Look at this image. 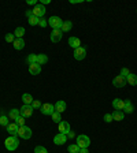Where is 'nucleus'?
<instances>
[{
  "label": "nucleus",
  "mask_w": 137,
  "mask_h": 153,
  "mask_svg": "<svg viewBox=\"0 0 137 153\" xmlns=\"http://www.w3.org/2000/svg\"><path fill=\"white\" fill-rule=\"evenodd\" d=\"M4 145H6V149L7 150H15L16 148L19 146V140L16 135H10L4 141Z\"/></svg>",
  "instance_id": "obj_1"
},
{
  "label": "nucleus",
  "mask_w": 137,
  "mask_h": 153,
  "mask_svg": "<svg viewBox=\"0 0 137 153\" xmlns=\"http://www.w3.org/2000/svg\"><path fill=\"white\" fill-rule=\"evenodd\" d=\"M77 145L80 146V149H85V148H88L91 145V140H89L88 135L81 134V135L77 137Z\"/></svg>",
  "instance_id": "obj_2"
},
{
  "label": "nucleus",
  "mask_w": 137,
  "mask_h": 153,
  "mask_svg": "<svg viewBox=\"0 0 137 153\" xmlns=\"http://www.w3.org/2000/svg\"><path fill=\"white\" fill-rule=\"evenodd\" d=\"M18 137L22 138V140H29L32 138V130H30V127L28 126H22L18 129Z\"/></svg>",
  "instance_id": "obj_3"
},
{
  "label": "nucleus",
  "mask_w": 137,
  "mask_h": 153,
  "mask_svg": "<svg viewBox=\"0 0 137 153\" xmlns=\"http://www.w3.org/2000/svg\"><path fill=\"white\" fill-rule=\"evenodd\" d=\"M48 25L52 27L54 30H55V29H60V27H62V25H63V21L60 19L59 16L54 15V16H51V18L48 19Z\"/></svg>",
  "instance_id": "obj_4"
},
{
  "label": "nucleus",
  "mask_w": 137,
  "mask_h": 153,
  "mask_svg": "<svg viewBox=\"0 0 137 153\" xmlns=\"http://www.w3.org/2000/svg\"><path fill=\"white\" fill-rule=\"evenodd\" d=\"M19 114H21V116H23V118L32 116V114H33V107H32V104H23L22 107L19 108Z\"/></svg>",
  "instance_id": "obj_5"
},
{
  "label": "nucleus",
  "mask_w": 137,
  "mask_h": 153,
  "mask_svg": "<svg viewBox=\"0 0 137 153\" xmlns=\"http://www.w3.org/2000/svg\"><path fill=\"white\" fill-rule=\"evenodd\" d=\"M40 109H41V114L42 115H47V116H51V115L55 112V107H54L52 104H49V103H47V104H42Z\"/></svg>",
  "instance_id": "obj_6"
},
{
  "label": "nucleus",
  "mask_w": 137,
  "mask_h": 153,
  "mask_svg": "<svg viewBox=\"0 0 137 153\" xmlns=\"http://www.w3.org/2000/svg\"><path fill=\"white\" fill-rule=\"evenodd\" d=\"M74 59L75 60H82V59H85V56H86V49L84 48V47H80V48H75L74 49Z\"/></svg>",
  "instance_id": "obj_7"
},
{
  "label": "nucleus",
  "mask_w": 137,
  "mask_h": 153,
  "mask_svg": "<svg viewBox=\"0 0 137 153\" xmlns=\"http://www.w3.org/2000/svg\"><path fill=\"white\" fill-rule=\"evenodd\" d=\"M33 15L37 16V18H42L44 16V14H45V6H42V4H37V6H34V8H33Z\"/></svg>",
  "instance_id": "obj_8"
},
{
  "label": "nucleus",
  "mask_w": 137,
  "mask_h": 153,
  "mask_svg": "<svg viewBox=\"0 0 137 153\" xmlns=\"http://www.w3.org/2000/svg\"><path fill=\"white\" fill-rule=\"evenodd\" d=\"M112 85H114L115 88H124L125 85H126V79H125L122 75H117V77L112 79Z\"/></svg>",
  "instance_id": "obj_9"
},
{
  "label": "nucleus",
  "mask_w": 137,
  "mask_h": 153,
  "mask_svg": "<svg viewBox=\"0 0 137 153\" xmlns=\"http://www.w3.org/2000/svg\"><path fill=\"white\" fill-rule=\"evenodd\" d=\"M62 36H63V33L60 29H55L52 30V33H51V41L52 42H59L60 40H62Z\"/></svg>",
  "instance_id": "obj_10"
},
{
  "label": "nucleus",
  "mask_w": 137,
  "mask_h": 153,
  "mask_svg": "<svg viewBox=\"0 0 137 153\" xmlns=\"http://www.w3.org/2000/svg\"><path fill=\"white\" fill-rule=\"evenodd\" d=\"M18 129H19V126H18L15 122H11V123L7 126V131H8L10 135H16V137H18Z\"/></svg>",
  "instance_id": "obj_11"
},
{
  "label": "nucleus",
  "mask_w": 137,
  "mask_h": 153,
  "mask_svg": "<svg viewBox=\"0 0 137 153\" xmlns=\"http://www.w3.org/2000/svg\"><path fill=\"white\" fill-rule=\"evenodd\" d=\"M65 142H67V135H66V134L59 133L54 137V143H56V145H63Z\"/></svg>",
  "instance_id": "obj_12"
},
{
  "label": "nucleus",
  "mask_w": 137,
  "mask_h": 153,
  "mask_svg": "<svg viewBox=\"0 0 137 153\" xmlns=\"http://www.w3.org/2000/svg\"><path fill=\"white\" fill-rule=\"evenodd\" d=\"M59 131H60V134H66L67 135L68 133H70V124H68V122H60L59 123Z\"/></svg>",
  "instance_id": "obj_13"
},
{
  "label": "nucleus",
  "mask_w": 137,
  "mask_h": 153,
  "mask_svg": "<svg viewBox=\"0 0 137 153\" xmlns=\"http://www.w3.org/2000/svg\"><path fill=\"white\" fill-rule=\"evenodd\" d=\"M68 47H71V48H80L81 47V40L78 37H70L68 38Z\"/></svg>",
  "instance_id": "obj_14"
},
{
  "label": "nucleus",
  "mask_w": 137,
  "mask_h": 153,
  "mask_svg": "<svg viewBox=\"0 0 137 153\" xmlns=\"http://www.w3.org/2000/svg\"><path fill=\"white\" fill-rule=\"evenodd\" d=\"M14 45V49H16V51H21V49L25 48V40L23 38H15L13 42Z\"/></svg>",
  "instance_id": "obj_15"
},
{
  "label": "nucleus",
  "mask_w": 137,
  "mask_h": 153,
  "mask_svg": "<svg viewBox=\"0 0 137 153\" xmlns=\"http://www.w3.org/2000/svg\"><path fill=\"white\" fill-rule=\"evenodd\" d=\"M29 72L32 75H39L40 72H41V66L37 64V63H34V64H30L29 66Z\"/></svg>",
  "instance_id": "obj_16"
},
{
  "label": "nucleus",
  "mask_w": 137,
  "mask_h": 153,
  "mask_svg": "<svg viewBox=\"0 0 137 153\" xmlns=\"http://www.w3.org/2000/svg\"><path fill=\"white\" fill-rule=\"evenodd\" d=\"M112 107L115 108V109H119V111H122L125 107V101L121 100V98H115L114 101H112Z\"/></svg>",
  "instance_id": "obj_17"
},
{
  "label": "nucleus",
  "mask_w": 137,
  "mask_h": 153,
  "mask_svg": "<svg viewBox=\"0 0 137 153\" xmlns=\"http://www.w3.org/2000/svg\"><path fill=\"white\" fill-rule=\"evenodd\" d=\"M19 116H21L19 109H16V108H14V109H11V111L8 112V118H10V120H13V122H16V119Z\"/></svg>",
  "instance_id": "obj_18"
},
{
  "label": "nucleus",
  "mask_w": 137,
  "mask_h": 153,
  "mask_svg": "<svg viewBox=\"0 0 137 153\" xmlns=\"http://www.w3.org/2000/svg\"><path fill=\"white\" fill-rule=\"evenodd\" d=\"M134 109L133 104L130 100H125V107H124V114H132Z\"/></svg>",
  "instance_id": "obj_19"
},
{
  "label": "nucleus",
  "mask_w": 137,
  "mask_h": 153,
  "mask_svg": "<svg viewBox=\"0 0 137 153\" xmlns=\"http://www.w3.org/2000/svg\"><path fill=\"white\" fill-rule=\"evenodd\" d=\"M54 107H55V111L59 112V114H62L63 111H66V103H65V101H62V100L58 101Z\"/></svg>",
  "instance_id": "obj_20"
},
{
  "label": "nucleus",
  "mask_w": 137,
  "mask_h": 153,
  "mask_svg": "<svg viewBox=\"0 0 137 153\" xmlns=\"http://www.w3.org/2000/svg\"><path fill=\"white\" fill-rule=\"evenodd\" d=\"M71 27H73L71 21H63V25L60 27V30H62V33H67L71 30Z\"/></svg>",
  "instance_id": "obj_21"
},
{
  "label": "nucleus",
  "mask_w": 137,
  "mask_h": 153,
  "mask_svg": "<svg viewBox=\"0 0 137 153\" xmlns=\"http://www.w3.org/2000/svg\"><path fill=\"white\" fill-rule=\"evenodd\" d=\"M112 119H114V120H117V122H121L122 119H124V111H119V109H115L114 112H112Z\"/></svg>",
  "instance_id": "obj_22"
},
{
  "label": "nucleus",
  "mask_w": 137,
  "mask_h": 153,
  "mask_svg": "<svg viewBox=\"0 0 137 153\" xmlns=\"http://www.w3.org/2000/svg\"><path fill=\"white\" fill-rule=\"evenodd\" d=\"M125 79H126V82H127L129 85H132V86L137 85V75H136V74H132V72H130V74L127 75Z\"/></svg>",
  "instance_id": "obj_23"
},
{
  "label": "nucleus",
  "mask_w": 137,
  "mask_h": 153,
  "mask_svg": "<svg viewBox=\"0 0 137 153\" xmlns=\"http://www.w3.org/2000/svg\"><path fill=\"white\" fill-rule=\"evenodd\" d=\"M47 62H48V56L45 53H39L37 55V64L42 66V64H45Z\"/></svg>",
  "instance_id": "obj_24"
},
{
  "label": "nucleus",
  "mask_w": 137,
  "mask_h": 153,
  "mask_svg": "<svg viewBox=\"0 0 137 153\" xmlns=\"http://www.w3.org/2000/svg\"><path fill=\"white\" fill-rule=\"evenodd\" d=\"M10 118L8 116H6V115H4V112L1 111V116H0V126H8V124H10Z\"/></svg>",
  "instance_id": "obj_25"
},
{
  "label": "nucleus",
  "mask_w": 137,
  "mask_h": 153,
  "mask_svg": "<svg viewBox=\"0 0 137 153\" xmlns=\"http://www.w3.org/2000/svg\"><path fill=\"white\" fill-rule=\"evenodd\" d=\"M33 100L34 98L32 97V95H29V93H23L22 95V101H23V104H32Z\"/></svg>",
  "instance_id": "obj_26"
},
{
  "label": "nucleus",
  "mask_w": 137,
  "mask_h": 153,
  "mask_svg": "<svg viewBox=\"0 0 137 153\" xmlns=\"http://www.w3.org/2000/svg\"><path fill=\"white\" fill-rule=\"evenodd\" d=\"M26 63L28 64H34V63H37V55L36 53H30V55H28L26 58Z\"/></svg>",
  "instance_id": "obj_27"
},
{
  "label": "nucleus",
  "mask_w": 137,
  "mask_h": 153,
  "mask_svg": "<svg viewBox=\"0 0 137 153\" xmlns=\"http://www.w3.org/2000/svg\"><path fill=\"white\" fill-rule=\"evenodd\" d=\"M67 152L68 153H80V146L77 143H71V145H68Z\"/></svg>",
  "instance_id": "obj_28"
},
{
  "label": "nucleus",
  "mask_w": 137,
  "mask_h": 153,
  "mask_svg": "<svg viewBox=\"0 0 137 153\" xmlns=\"http://www.w3.org/2000/svg\"><path fill=\"white\" fill-rule=\"evenodd\" d=\"M23 34H25V27H16L15 32H14V36L16 38H22Z\"/></svg>",
  "instance_id": "obj_29"
},
{
  "label": "nucleus",
  "mask_w": 137,
  "mask_h": 153,
  "mask_svg": "<svg viewBox=\"0 0 137 153\" xmlns=\"http://www.w3.org/2000/svg\"><path fill=\"white\" fill-rule=\"evenodd\" d=\"M51 118H52V120L55 122V123H60V122H62V118H60V114H59V112H54L52 115H51Z\"/></svg>",
  "instance_id": "obj_30"
},
{
  "label": "nucleus",
  "mask_w": 137,
  "mask_h": 153,
  "mask_svg": "<svg viewBox=\"0 0 137 153\" xmlns=\"http://www.w3.org/2000/svg\"><path fill=\"white\" fill-rule=\"evenodd\" d=\"M39 22H40V18H37V16H34V15H33L32 18H29V25L30 26H37Z\"/></svg>",
  "instance_id": "obj_31"
},
{
  "label": "nucleus",
  "mask_w": 137,
  "mask_h": 153,
  "mask_svg": "<svg viewBox=\"0 0 137 153\" xmlns=\"http://www.w3.org/2000/svg\"><path fill=\"white\" fill-rule=\"evenodd\" d=\"M34 153H48V150H47L44 146H40L39 145V146L34 148Z\"/></svg>",
  "instance_id": "obj_32"
},
{
  "label": "nucleus",
  "mask_w": 137,
  "mask_h": 153,
  "mask_svg": "<svg viewBox=\"0 0 137 153\" xmlns=\"http://www.w3.org/2000/svg\"><path fill=\"white\" fill-rule=\"evenodd\" d=\"M14 37H15V36H14L13 33H7V34H6V41L7 42H14V40H15Z\"/></svg>",
  "instance_id": "obj_33"
},
{
  "label": "nucleus",
  "mask_w": 137,
  "mask_h": 153,
  "mask_svg": "<svg viewBox=\"0 0 137 153\" xmlns=\"http://www.w3.org/2000/svg\"><path fill=\"white\" fill-rule=\"evenodd\" d=\"M15 123L18 124V126H19V127L25 126V118H23V116H19V118H18V119H16V122H15Z\"/></svg>",
  "instance_id": "obj_34"
},
{
  "label": "nucleus",
  "mask_w": 137,
  "mask_h": 153,
  "mask_svg": "<svg viewBox=\"0 0 137 153\" xmlns=\"http://www.w3.org/2000/svg\"><path fill=\"white\" fill-rule=\"evenodd\" d=\"M47 25H48V21H47V19H44V18H40L39 26H41V27H47Z\"/></svg>",
  "instance_id": "obj_35"
},
{
  "label": "nucleus",
  "mask_w": 137,
  "mask_h": 153,
  "mask_svg": "<svg viewBox=\"0 0 137 153\" xmlns=\"http://www.w3.org/2000/svg\"><path fill=\"white\" fill-rule=\"evenodd\" d=\"M129 74H130V71H129L127 69H125V67H124V69H121V74H119V75H122L124 78H126Z\"/></svg>",
  "instance_id": "obj_36"
},
{
  "label": "nucleus",
  "mask_w": 137,
  "mask_h": 153,
  "mask_svg": "<svg viewBox=\"0 0 137 153\" xmlns=\"http://www.w3.org/2000/svg\"><path fill=\"white\" fill-rule=\"evenodd\" d=\"M41 103H40L39 100H33V103H32V107H33V109H34V108H41Z\"/></svg>",
  "instance_id": "obj_37"
},
{
  "label": "nucleus",
  "mask_w": 137,
  "mask_h": 153,
  "mask_svg": "<svg viewBox=\"0 0 137 153\" xmlns=\"http://www.w3.org/2000/svg\"><path fill=\"white\" fill-rule=\"evenodd\" d=\"M114 119H112V115L111 114H106L104 115V122H107V123H110V122H112Z\"/></svg>",
  "instance_id": "obj_38"
},
{
  "label": "nucleus",
  "mask_w": 137,
  "mask_h": 153,
  "mask_svg": "<svg viewBox=\"0 0 137 153\" xmlns=\"http://www.w3.org/2000/svg\"><path fill=\"white\" fill-rule=\"evenodd\" d=\"M25 15H26L28 19H29V18H32V16H33V11L32 10H26V11H25Z\"/></svg>",
  "instance_id": "obj_39"
},
{
  "label": "nucleus",
  "mask_w": 137,
  "mask_h": 153,
  "mask_svg": "<svg viewBox=\"0 0 137 153\" xmlns=\"http://www.w3.org/2000/svg\"><path fill=\"white\" fill-rule=\"evenodd\" d=\"M26 3L30 4V6H37V0H28Z\"/></svg>",
  "instance_id": "obj_40"
},
{
  "label": "nucleus",
  "mask_w": 137,
  "mask_h": 153,
  "mask_svg": "<svg viewBox=\"0 0 137 153\" xmlns=\"http://www.w3.org/2000/svg\"><path fill=\"white\" fill-rule=\"evenodd\" d=\"M51 3V0H41V4L42 6H45V4H49Z\"/></svg>",
  "instance_id": "obj_41"
},
{
  "label": "nucleus",
  "mask_w": 137,
  "mask_h": 153,
  "mask_svg": "<svg viewBox=\"0 0 137 153\" xmlns=\"http://www.w3.org/2000/svg\"><path fill=\"white\" fill-rule=\"evenodd\" d=\"M80 153H89L88 152V148H85V149H80Z\"/></svg>",
  "instance_id": "obj_42"
},
{
  "label": "nucleus",
  "mask_w": 137,
  "mask_h": 153,
  "mask_svg": "<svg viewBox=\"0 0 137 153\" xmlns=\"http://www.w3.org/2000/svg\"><path fill=\"white\" fill-rule=\"evenodd\" d=\"M68 137L73 138V137H74V133H73V131H70V133H68Z\"/></svg>",
  "instance_id": "obj_43"
}]
</instances>
